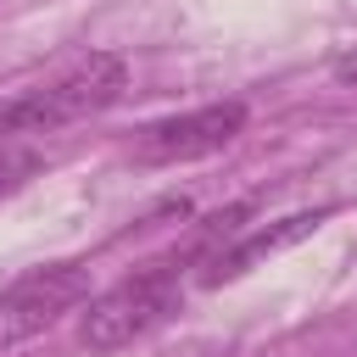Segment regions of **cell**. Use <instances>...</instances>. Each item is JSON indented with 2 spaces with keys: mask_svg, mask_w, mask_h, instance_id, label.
I'll list each match as a JSON object with an SVG mask.
<instances>
[{
  "mask_svg": "<svg viewBox=\"0 0 357 357\" xmlns=\"http://www.w3.org/2000/svg\"><path fill=\"white\" fill-rule=\"evenodd\" d=\"M33 167H39V156H33V151H22V145H0V195H6V190H17Z\"/></svg>",
  "mask_w": 357,
  "mask_h": 357,
  "instance_id": "cell-6",
  "label": "cell"
},
{
  "mask_svg": "<svg viewBox=\"0 0 357 357\" xmlns=\"http://www.w3.org/2000/svg\"><path fill=\"white\" fill-rule=\"evenodd\" d=\"M89 296V268L84 262H50V268H28L22 279H11L0 290V351L45 335L61 312H73Z\"/></svg>",
  "mask_w": 357,
  "mask_h": 357,
  "instance_id": "cell-3",
  "label": "cell"
},
{
  "mask_svg": "<svg viewBox=\"0 0 357 357\" xmlns=\"http://www.w3.org/2000/svg\"><path fill=\"white\" fill-rule=\"evenodd\" d=\"M178 296H184L178 262H151V268L128 273L123 284H112L106 296L89 301V312L78 324L84 351H123V346H134L139 335H151L156 324H167L178 312Z\"/></svg>",
  "mask_w": 357,
  "mask_h": 357,
  "instance_id": "cell-2",
  "label": "cell"
},
{
  "mask_svg": "<svg viewBox=\"0 0 357 357\" xmlns=\"http://www.w3.org/2000/svg\"><path fill=\"white\" fill-rule=\"evenodd\" d=\"M240 128H245V100H212V106H195V112H178V117L145 123L128 151L145 167H173V162H195V156L223 151Z\"/></svg>",
  "mask_w": 357,
  "mask_h": 357,
  "instance_id": "cell-4",
  "label": "cell"
},
{
  "mask_svg": "<svg viewBox=\"0 0 357 357\" xmlns=\"http://www.w3.org/2000/svg\"><path fill=\"white\" fill-rule=\"evenodd\" d=\"M128 89V67L112 50H89L78 61H67L61 73H50L45 84L0 100V145H17L28 134H50L61 123H78L89 112H106L117 95Z\"/></svg>",
  "mask_w": 357,
  "mask_h": 357,
  "instance_id": "cell-1",
  "label": "cell"
},
{
  "mask_svg": "<svg viewBox=\"0 0 357 357\" xmlns=\"http://www.w3.org/2000/svg\"><path fill=\"white\" fill-rule=\"evenodd\" d=\"M329 73H335L340 84H357V50H340V56L329 61Z\"/></svg>",
  "mask_w": 357,
  "mask_h": 357,
  "instance_id": "cell-7",
  "label": "cell"
},
{
  "mask_svg": "<svg viewBox=\"0 0 357 357\" xmlns=\"http://www.w3.org/2000/svg\"><path fill=\"white\" fill-rule=\"evenodd\" d=\"M318 223H324V212H296V218H279V223H268V229H251L245 240L218 245V251L206 257V279H234V273H245L251 262H262V257H273V251L307 240Z\"/></svg>",
  "mask_w": 357,
  "mask_h": 357,
  "instance_id": "cell-5",
  "label": "cell"
}]
</instances>
